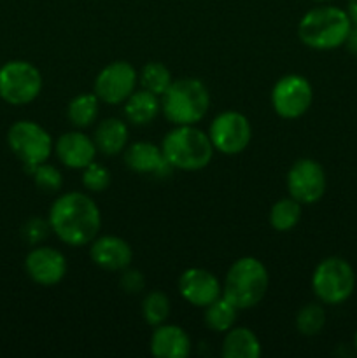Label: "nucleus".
<instances>
[{
  "label": "nucleus",
  "instance_id": "nucleus-1",
  "mask_svg": "<svg viewBox=\"0 0 357 358\" xmlns=\"http://www.w3.org/2000/svg\"><path fill=\"white\" fill-rule=\"evenodd\" d=\"M51 231L69 247L90 245L102 227V213L97 203L84 192H65L58 196L49 210Z\"/></svg>",
  "mask_w": 357,
  "mask_h": 358
},
{
  "label": "nucleus",
  "instance_id": "nucleus-2",
  "mask_svg": "<svg viewBox=\"0 0 357 358\" xmlns=\"http://www.w3.org/2000/svg\"><path fill=\"white\" fill-rule=\"evenodd\" d=\"M350 28L352 21L345 9L322 3L303 14L298 23V37L315 51H331L345 45Z\"/></svg>",
  "mask_w": 357,
  "mask_h": 358
},
{
  "label": "nucleus",
  "instance_id": "nucleus-3",
  "mask_svg": "<svg viewBox=\"0 0 357 358\" xmlns=\"http://www.w3.org/2000/svg\"><path fill=\"white\" fill-rule=\"evenodd\" d=\"M164 157L174 170L198 171L209 166L214 156V145L209 133L195 124L175 126L161 143Z\"/></svg>",
  "mask_w": 357,
  "mask_h": 358
},
{
  "label": "nucleus",
  "instance_id": "nucleus-4",
  "mask_svg": "<svg viewBox=\"0 0 357 358\" xmlns=\"http://www.w3.org/2000/svg\"><path fill=\"white\" fill-rule=\"evenodd\" d=\"M210 107V94L200 79L174 80L161 96V112L174 126L198 124Z\"/></svg>",
  "mask_w": 357,
  "mask_h": 358
},
{
  "label": "nucleus",
  "instance_id": "nucleus-5",
  "mask_svg": "<svg viewBox=\"0 0 357 358\" xmlns=\"http://www.w3.org/2000/svg\"><path fill=\"white\" fill-rule=\"evenodd\" d=\"M268 285L270 276L265 264L255 257H241L227 269L223 296L237 310H248L261 303Z\"/></svg>",
  "mask_w": 357,
  "mask_h": 358
},
{
  "label": "nucleus",
  "instance_id": "nucleus-6",
  "mask_svg": "<svg viewBox=\"0 0 357 358\" xmlns=\"http://www.w3.org/2000/svg\"><path fill=\"white\" fill-rule=\"evenodd\" d=\"M356 289V273L343 257L321 261L312 275V290L321 303L338 306L350 299Z\"/></svg>",
  "mask_w": 357,
  "mask_h": 358
},
{
  "label": "nucleus",
  "instance_id": "nucleus-7",
  "mask_svg": "<svg viewBox=\"0 0 357 358\" xmlns=\"http://www.w3.org/2000/svg\"><path fill=\"white\" fill-rule=\"evenodd\" d=\"M7 145L10 152L23 163L27 173L46 163L52 152V138L41 124L34 121H16L7 131Z\"/></svg>",
  "mask_w": 357,
  "mask_h": 358
},
{
  "label": "nucleus",
  "instance_id": "nucleus-8",
  "mask_svg": "<svg viewBox=\"0 0 357 358\" xmlns=\"http://www.w3.org/2000/svg\"><path fill=\"white\" fill-rule=\"evenodd\" d=\"M42 73L34 63L13 59L0 66V98L6 103L21 107L41 94Z\"/></svg>",
  "mask_w": 357,
  "mask_h": 358
},
{
  "label": "nucleus",
  "instance_id": "nucleus-9",
  "mask_svg": "<svg viewBox=\"0 0 357 358\" xmlns=\"http://www.w3.org/2000/svg\"><path fill=\"white\" fill-rule=\"evenodd\" d=\"M314 101V90L307 77L289 73L276 80L272 90V107L282 119H298L304 115Z\"/></svg>",
  "mask_w": 357,
  "mask_h": 358
},
{
  "label": "nucleus",
  "instance_id": "nucleus-10",
  "mask_svg": "<svg viewBox=\"0 0 357 358\" xmlns=\"http://www.w3.org/2000/svg\"><path fill=\"white\" fill-rule=\"evenodd\" d=\"M209 138L214 150L226 156L244 152L252 138V128L248 119L241 112L226 110L217 115L209 128Z\"/></svg>",
  "mask_w": 357,
  "mask_h": 358
},
{
  "label": "nucleus",
  "instance_id": "nucleus-11",
  "mask_svg": "<svg viewBox=\"0 0 357 358\" xmlns=\"http://www.w3.org/2000/svg\"><path fill=\"white\" fill-rule=\"evenodd\" d=\"M328 180L321 163L310 157L298 159L287 171V191L301 205H314L326 194Z\"/></svg>",
  "mask_w": 357,
  "mask_h": 358
},
{
  "label": "nucleus",
  "instance_id": "nucleus-12",
  "mask_svg": "<svg viewBox=\"0 0 357 358\" xmlns=\"http://www.w3.org/2000/svg\"><path fill=\"white\" fill-rule=\"evenodd\" d=\"M136 80L139 73L132 63L112 62L98 72L94 79V94L104 103L121 105L136 90Z\"/></svg>",
  "mask_w": 357,
  "mask_h": 358
},
{
  "label": "nucleus",
  "instance_id": "nucleus-13",
  "mask_svg": "<svg viewBox=\"0 0 357 358\" xmlns=\"http://www.w3.org/2000/svg\"><path fill=\"white\" fill-rule=\"evenodd\" d=\"M24 269L31 282L42 287H52L65 278V255L51 247H35L24 259Z\"/></svg>",
  "mask_w": 357,
  "mask_h": 358
},
{
  "label": "nucleus",
  "instance_id": "nucleus-14",
  "mask_svg": "<svg viewBox=\"0 0 357 358\" xmlns=\"http://www.w3.org/2000/svg\"><path fill=\"white\" fill-rule=\"evenodd\" d=\"M178 292L196 308H205L223 296V287L214 273L202 268H189L178 278Z\"/></svg>",
  "mask_w": 357,
  "mask_h": 358
},
{
  "label": "nucleus",
  "instance_id": "nucleus-15",
  "mask_svg": "<svg viewBox=\"0 0 357 358\" xmlns=\"http://www.w3.org/2000/svg\"><path fill=\"white\" fill-rule=\"evenodd\" d=\"M90 257L105 271H122L133 261V250L126 240L119 236H97L90 243Z\"/></svg>",
  "mask_w": 357,
  "mask_h": 358
},
{
  "label": "nucleus",
  "instance_id": "nucleus-16",
  "mask_svg": "<svg viewBox=\"0 0 357 358\" xmlns=\"http://www.w3.org/2000/svg\"><path fill=\"white\" fill-rule=\"evenodd\" d=\"M125 163L135 173L153 175L154 178L168 177L174 170L164 157L163 149L150 142H135L125 149Z\"/></svg>",
  "mask_w": 357,
  "mask_h": 358
},
{
  "label": "nucleus",
  "instance_id": "nucleus-17",
  "mask_svg": "<svg viewBox=\"0 0 357 358\" xmlns=\"http://www.w3.org/2000/svg\"><path fill=\"white\" fill-rule=\"evenodd\" d=\"M55 152L59 163L65 164L72 170H83L88 164H91L97 156V145L93 138L80 131L63 133L55 143Z\"/></svg>",
  "mask_w": 357,
  "mask_h": 358
},
{
  "label": "nucleus",
  "instance_id": "nucleus-18",
  "mask_svg": "<svg viewBox=\"0 0 357 358\" xmlns=\"http://www.w3.org/2000/svg\"><path fill=\"white\" fill-rule=\"evenodd\" d=\"M150 353L156 358H186L191 353V338L178 325L161 324L150 336Z\"/></svg>",
  "mask_w": 357,
  "mask_h": 358
},
{
  "label": "nucleus",
  "instance_id": "nucleus-19",
  "mask_svg": "<svg viewBox=\"0 0 357 358\" xmlns=\"http://www.w3.org/2000/svg\"><path fill=\"white\" fill-rule=\"evenodd\" d=\"M93 142L97 150H100L105 156H118L126 149V143H128V126L121 119H104L94 128Z\"/></svg>",
  "mask_w": 357,
  "mask_h": 358
},
{
  "label": "nucleus",
  "instance_id": "nucleus-20",
  "mask_svg": "<svg viewBox=\"0 0 357 358\" xmlns=\"http://www.w3.org/2000/svg\"><path fill=\"white\" fill-rule=\"evenodd\" d=\"M125 117L135 126H147L158 117L161 110L160 96L147 90L133 91L125 101Z\"/></svg>",
  "mask_w": 357,
  "mask_h": 358
},
{
  "label": "nucleus",
  "instance_id": "nucleus-21",
  "mask_svg": "<svg viewBox=\"0 0 357 358\" xmlns=\"http://www.w3.org/2000/svg\"><path fill=\"white\" fill-rule=\"evenodd\" d=\"M261 355V343L258 336L247 327H231L223 341L224 358H258Z\"/></svg>",
  "mask_w": 357,
  "mask_h": 358
},
{
  "label": "nucleus",
  "instance_id": "nucleus-22",
  "mask_svg": "<svg viewBox=\"0 0 357 358\" xmlns=\"http://www.w3.org/2000/svg\"><path fill=\"white\" fill-rule=\"evenodd\" d=\"M238 310L224 296L217 297L214 303L205 306V325L214 332L226 334L231 327H234Z\"/></svg>",
  "mask_w": 357,
  "mask_h": 358
},
{
  "label": "nucleus",
  "instance_id": "nucleus-23",
  "mask_svg": "<svg viewBox=\"0 0 357 358\" xmlns=\"http://www.w3.org/2000/svg\"><path fill=\"white\" fill-rule=\"evenodd\" d=\"M301 206L303 205L290 196L279 199L270 210V224H272L273 229L279 231V233L294 229L301 220V213H303Z\"/></svg>",
  "mask_w": 357,
  "mask_h": 358
},
{
  "label": "nucleus",
  "instance_id": "nucleus-24",
  "mask_svg": "<svg viewBox=\"0 0 357 358\" xmlns=\"http://www.w3.org/2000/svg\"><path fill=\"white\" fill-rule=\"evenodd\" d=\"M98 96L91 93H83L77 94L76 98H72V101L66 107V115H69V121L72 122L76 128H90L98 117Z\"/></svg>",
  "mask_w": 357,
  "mask_h": 358
},
{
  "label": "nucleus",
  "instance_id": "nucleus-25",
  "mask_svg": "<svg viewBox=\"0 0 357 358\" xmlns=\"http://www.w3.org/2000/svg\"><path fill=\"white\" fill-rule=\"evenodd\" d=\"M139 80L140 84H142V90L150 91V93L156 94V96H163L164 91L170 87L172 83H174L170 70L160 62L146 63L142 72H140Z\"/></svg>",
  "mask_w": 357,
  "mask_h": 358
},
{
  "label": "nucleus",
  "instance_id": "nucleus-26",
  "mask_svg": "<svg viewBox=\"0 0 357 358\" xmlns=\"http://www.w3.org/2000/svg\"><path fill=\"white\" fill-rule=\"evenodd\" d=\"M142 317L150 327L164 324L170 317V299L167 294L160 292V290L147 294L142 301Z\"/></svg>",
  "mask_w": 357,
  "mask_h": 358
},
{
  "label": "nucleus",
  "instance_id": "nucleus-27",
  "mask_svg": "<svg viewBox=\"0 0 357 358\" xmlns=\"http://www.w3.org/2000/svg\"><path fill=\"white\" fill-rule=\"evenodd\" d=\"M326 325V311L322 304L310 303L304 304L296 315V329L301 336H317Z\"/></svg>",
  "mask_w": 357,
  "mask_h": 358
},
{
  "label": "nucleus",
  "instance_id": "nucleus-28",
  "mask_svg": "<svg viewBox=\"0 0 357 358\" xmlns=\"http://www.w3.org/2000/svg\"><path fill=\"white\" fill-rule=\"evenodd\" d=\"M30 175L34 177L37 189H41L42 192H48V194L58 192L63 185V177L59 173V170L56 166H52V164H49L48 161L35 166Z\"/></svg>",
  "mask_w": 357,
  "mask_h": 358
},
{
  "label": "nucleus",
  "instance_id": "nucleus-29",
  "mask_svg": "<svg viewBox=\"0 0 357 358\" xmlns=\"http://www.w3.org/2000/svg\"><path fill=\"white\" fill-rule=\"evenodd\" d=\"M83 185L90 192H104L111 185V171L104 164L93 161L83 168Z\"/></svg>",
  "mask_w": 357,
  "mask_h": 358
},
{
  "label": "nucleus",
  "instance_id": "nucleus-30",
  "mask_svg": "<svg viewBox=\"0 0 357 358\" xmlns=\"http://www.w3.org/2000/svg\"><path fill=\"white\" fill-rule=\"evenodd\" d=\"M51 233V226H49V220H44L42 217H31L24 222L21 234H23V240L28 245H41L46 238Z\"/></svg>",
  "mask_w": 357,
  "mask_h": 358
},
{
  "label": "nucleus",
  "instance_id": "nucleus-31",
  "mask_svg": "<svg viewBox=\"0 0 357 358\" xmlns=\"http://www.w3.org/2000/svg\"><path fill=\"white\" fill-rule=\"evenodd\" d=\"M119 287H121L122 292L126 294H140L146 289V278H144L142 273L139 269H122L121 278H119Z\"/></svg>",
  "mask_w": 357,
  "mask_h": 358
},
{
  "label": "nucleus",
  "instance_id": "nucleus-32",
  "mask_svg": "<svg viewBox=\"0 0 357 358\" xmlns=\"http://www.w3.org/2000/svg\"><path fill=\"white\" fill-rule=\"evenodd\" d=\"M345 45L352 55L357 56V24H352V28H350V34L346 37Z\"/></svg>",
  "mask_w": 357,
  "mask_h": 358
},
{
  "label": "nucleus",
  "instance_id": "nucleus-33",
  "mask_svg": "<svg viewBox=\"0 0 357 358\" xmlns=\"http://www.w3.org/2000/svg\"><path fill=\"white\" fill-rule=\"evenodd\" d=\"M346 14H349L352 24H357V0H349V3H346Z\"/></svg>",
  "mask_w": 357,
  "mask_h": 358
},
{
  "label": "nucleus",
  "instance_id": "nucleus-34",
  "mask_svg": "<svg viewBox=\"0 0 357 358\" xmlns=\"http://www.w3.org/2000/svg\"><path fill=\"white\" fill-rule=\"evenodd\" d=\"M354 348H356V353H357V331L356 334H354Z\"/></svg>",
  "mask_w": 357,
  "mask_h": 358
},
{
  "label": "nucleus",
  "instance_id": "nucleus-35",
  "mask_svg": "<svg viewBox=\"0 0 357 358\" xmlns=\"http://www.w3.org/2000/svg\"><path fill=\"white\" fill-rule=\"evenodd\" d=\"M312 2H317V3H328V2H331V0H312Z\"/></svg>",
  "mask_w": 357,
  "mask_h": 358
}]
</instances>
